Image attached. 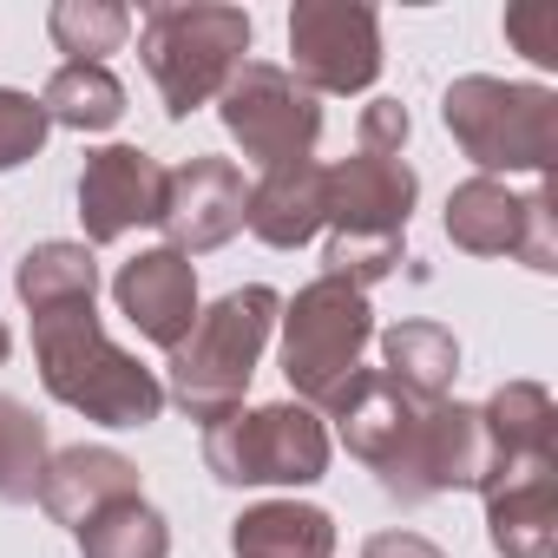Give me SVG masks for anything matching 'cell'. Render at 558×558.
<instances>
[{"label":"cell","mask_w":558,"mask_h":558,"mask_svg":"<svg viewBox=\"0 0 558 558\" xmlns=\"http://www.w3.org/2000/svg\"><path fill=\"white\" fill-rule=\"evenodd\" d=\"M34 362L40 388L99 427H151L165 414V381L99 329V303L34 316Z\"/></svg>","instance_id":"cell-1"},{"label":"cell","mask_w":558,"mask_h":558,"mask_svg":"<svg viewBox=\"0 0 558 558\" xmlns=\"http://www.w3.org/2000/svg\"><path fill=\"white\" fill-rule=\"evenodd\" d=\"M276 316H283V296L269 283H243L230 296H217L210 310H197L191 336L171 349V381L165 395L191 414V421H223L230 408H243L256 362L276 336Z\"/></svg>","instance_id":"cell-2"},{"label":"cell","mask_w":558,"mask_h":558,"mask_svg":"<svg viewBox=\"0 0 558 558\" xmlns=\"http://www.w3.org/2000/svg\"><path fill=\"white\" fill-rule=\"evenodd\" d=\"M256 21L223 0H165L145 8L138 21V53L145 73L165 99V119H191L197 106H217V93L230 86V73L250 60Z\"/></svg>","instance_id":"cell-3"},{"label":"cell","mask_w":558,"mask_h":558,"mask_svg":"<svg viewBox=\"0 0 558 558\" xmlns=\"http://www.w3.org/2000/svg\"><path fill=\"white\" fill-rule=\"evenodd\" d=\"M276 336H283V375H290L296 401L329 421L362 375V349L375 342L368 290L342 283V276H316V283H303L283 303Z\"/></svg>","instance_id":"cell-4"},{"label":"cell","mask_w":558,"mask_h":558,"mask_svg":"<svg viewBox=\"0 0 558 558\" xmlns=\"http://www.w3.org/2000/svg\"><path fill=\"white\" fill-rule=\"evenodd\" d=\"M440 119L453 145L480 165V178H499V171H532L538 184L551 178V158H558V93L551 86L460 73L440 93Z\"/></svg>","instance_id":"cell-5"},{"label":"cell","mask_w":558,"mask_h":558,"mask_svg":"<svg viewBox=\"0 0 558 558\" xmlns=\"http://www.w3.org/2000/svg\"><path fill=\"white\" fill-rule=\"evenodd\" d=\"M329 421L303 401L230 408L204 427V466L223 486H316L329 473Z\"/></svg>","instance_id":"cell-6"},{"label":"cell","mask_w":558,"mask_h":558,"mask_svg":"<svg viewBox=\"0 0 558 558\" xmlns=\"http://www.w3.org/2000/svg\"><path fill=\"white\" fill-rule=\"evenodd\" d=\"M217 119H223L230 145L250 165H263V171L310 165L316 158V138H323L316 93H303L290 80V66H276V60H243L230 73V86L217 93Z\"/></svg>","instance_id":"cell-7"},{"label":"cell","mask_w":558,"mask_h":558,"mask_svg":"<svg viewBox=\"0 0 558 558\" xmlns=\"http://www.w3.org/2000/svg\"><path fill=\"white\" fill-rule=\"evenodd\" d=\"M375 480L401 506H427L440 493H480L493 480V440H486L480 408H466V401H421L414 427L401 434L395 460Z\"/></svg>","instance_id":"cell-8"},{"label":"cell","mask_w":558,"mask_h":558,"mask_svg":"<svg viewBox=\"0 0 558 558\" xmlns=\"http://www.w3.org/2000/svg\"><path fill=\"white\" fill-rule=\"evenodd\" d=\"M381 21L362 0H296L290 8V80L303 93H368L381 80Z\"/></svg>","instance_id":"cell-9"},{"label":"cell","mask_w":558,"mask_h":558,"mask_svg":"<svg viewBox=\"0 0 558 558\" xmlns=\"http://www.w3.org/2000/svg\"><path fill=\"white\" fill-rule=\"evenodd\" d=\"M243 204H250V184L230 158H184L165 171V210H158V230H165V250L178 256H210L223 250L236 230H243Z\"/></svg>","instance_id":"cell-10"},{"label":"cell","mask_w":558,"mask_h":558,"mask_svg":"<svg viewBox=\"0 0 558 558\" xmlns=\"http://www.w3.org/2000/svg\"><path fill=\"white\" fill-rule=\"evenodd\" d=\"M158 210H165V165L145 145H99V151H86V165H80L86 250L158 223Z\"/></svg>","instance_id":"cell-11"},{"label":"cell","mask_w":558,"mask_h":558,"mask_svg":"<svg viewBox=\"0 0 558 558\" xmlns=\"http://www.w3.org/2000/svg\"><path fill=\"white\" fill-rule=\"evenodd\" d=\"M486 493V538L499 558H558V453L499 460Z\"/></svg>","instance_id":"cell-12"},{"label":"cell","mask_w":558,"mask_h":558,"mask_svg":"<svg viewBox=\"0 0 558 558\" xmlns=\"http://www.w3.org/2000/svg\"><path fill=\"white\" fill-rule=\"evenodd\" d=\"M112 303H119V316L151 342V349H178L184 336H191V323H197V263L191 256H178V250H138L132 263H119V276H112Z\"/></svg>","instance_id":"cell-13"},{"label":"cell","mask_w":558,"mask_h":558,"mask_svg":"<svg viewBox=\"0 0 558 558\" xmlns=\"http://www.w3.org/2000/svg\"><path fill=\"white\" fill-rule=\"evenodd\" d=\"M421 178L408 158H336L329 165V236H408Z\"/></svg>","instance_id":"cell-14"},{"label":"cell","mask_w":558,"mask_h":558,"mask_svg":"<svg viewBox=\"0 0 558 558\" xmlns=\"http://www.w3.org/2000/svg\"><path fill=\"white\" fill-rule=\"evenodd\" d=\"M119 499H145V480L119 447H60L40 473V506L66 532H80L86 519H99Z\"/></svg>","instance_id":"cell-15"},{"label":"cell","mask_w":558,"mask_h":558,"mask_svg":"<svg viewBox=\"0 0 558 558\" xmlns=\"http://www.w3.org/2000/svg\"><path fill=\"white\" fill-rule=\"evenodd\" d=\"M329 223V165H283V171H263L250 184L243 204V230L269 250H303L316 230Z\"/></svg>","instance_id":"cell-16"},{"label":"cell","mask_w":558,"mask_h":558,"mask_svg":"<svg viewBox=\"0 0 558 558\" xmlns=\"http://www.w3.org/2000/svg\"><path fill=\"white\" fill-rule=\"evenodd\" d=\"M230 558H336V519L310 499H263L230 519Z\"/></svg>","instance_id":"cell-17"},{"label":"cell","mask_w":558,"mask_h":558,"mask_svg":"<svg viewBox=\"0 0 558 558\" xmlns=\"http://www.w3.org/2000/svg\"><path fill=\"white\" fill-rule=\"evenodd\" d=\"M525 210H532V191H506V178H466L447 191V236L453 250L466 256H519L525 243Z\"/></svg>","instance_id":"cell-18"},{"label":"cell","mask_w":558,"mask_h":558,"mask_svg":"<svg viewBox=\"0 0 558 558\" xmlns=\"http://www.w3.org/2000/svg\"><path fill=\"white\" fill-rule=\"evenodd\" d=\"M14 296L27 303V316L99 303V263H93V250H86V243L47 236V243H34V250L14 263Z\"/></svg>","instance_id":"cell-19"},{"label":"cell","mask_w":558,"mask_h":558,"mask_svg":"<svg viewBox=\"0 0 558 558\" xmlns=\"http://www.w3.org/2000/svg\"><path fill=\"white\" fill-rule=\"evenodd\" d=\"M480 421H486V440H493V466L558 453V401H551L545 381H499L486 395Z\"/></svg>","instance_id":"cell-20"},{"label":"cell","mask_w":558,"mask_h":558,"mask_svg":"<svg viewBox=\"0 0 558 558\" xmlns=\"http://www.w3.org/2000/svg\"><path fill=\"white\" fill-rule=\"evenodd\" d=\"M381 375L401 388V395H414V401H447L453 395V375H460V342H453V329H440V323H395L388 336H381Z\"/></svg>","instance_id":"cell-21"},{"label":"cell","mask_w":558,"mask_h":558,"mask_svg":"<svg viewBox=\"0 0 558 558\" xmlns=\"http://www.w3.org/2000/svg\"><path fill=\"white\" fill-rule=\"evenodd\" d=\"M40 112L47 125H66V132H112L125 119V86L112 80V66H60L47 86H40Z\"/></svg>","instance_id":"cell-22"},{"label":"cell","mask_w":558,"mask_h":558,"mask_svg":"<svg viewBox=\"0 0 558 558\" xmlns=\"http://www.w3.org/2000/svg\"><path fill=\"white\" fill-rule=\"evenodd\" d=\"M80 558H171V519L151 499H119L80 532Z\"/></svg>","instance_id":"cell-23"},{"label":"cell","mask_w":558,"mask_h":558,"mask_svg":"<svg viewBox=\"0 0 558 558\" xmlns=\"http://www.w3.org/2000/svg\"><path fill=\"white\" fill-rule=\"evenodd\" d=\"M53 460V440H47V421L14 401V395H0V499L8 506H27L40 499V473Z\"/></svg>","instance_id":"cell-24"},{"label":"cell","mask_w":558,"mask_h":558,"mask_svg":"<svg viewBox=\"0 0 558 558\" xmlns=\"http://www.w3.org/2000/svg\"><path fill=\"white\" fill-rule=\"evenodd\" d=\"M47 34H53L60 53H73V66H106V53L125 47L132 14L119 8V0H60V8L47 14Z\"/></svg>","instance_id":"cell-25"},{"label":"cell","mask_w":558,"mask_h":558,"mask_svg":"<svg viewBox=\"0 0 558 558\" xmlns=\"http://www.w3.org/2000/svg\"><path fill=\"white\" fill-rule=\"evenodd\" d=\"M401 250H408V236H329V250H323L329 269L323 276H342V283L368 290V283L401 269Z\"/></svg>","instance_id":"cell-26"},{"label":"cell","mask_w":558,"mask_h":558,"mask_svg":"<svg viewBox=\"0 0 558 558\" xmlns=\"http://www.w3.org/2000/svg\"><path fill=\"white\" fill-rule=\"evenodd\" d=\"M47 132H53V125H47V112H40L34 93L0 86V171H21L27 158H40Z\"/></svg>","instance_id":"cell-27"},{"label":"cell","mask_w":558,"mask_h":558,"mask_svg":"<svg viewBox=\"0 0 558 558\" xmlns=\"http://www.w3.org/2000/svg\"><path fill=\"white\" fill-rule=\"evenodd\" d=\"M355 132H362V151H375V158H401V145H408V132H414V119H408V106H401V99H368Z\"/></svg>","instance_id":"cell-28"},{"label":"cell","mask_w":558,"mask_h":558,"mask_svg":"<svg viewBox=\"0 0 558 558\" xmlns=\"http://www.w3.org/2000/svg\"><path fill=\"white\" fill-rule=\"evenodd\" d=\"M519 263L551 276L558 269V236H551V178L532 191V210H525V243H519Z\"/></svg>","instance_id":"cell-29"},{"label":"cell","mask_w":558,"mask_h":558,"mask_svg":"<svg viewBox=\"0 0 558 558\" xmlns=\"http://www.w3.org/2000/svg\"><path fill=\"white\" fill-rule=\"evenodd\" d=\"M506 40H519L532 66H558V34H551V8H512V14H506Z\"/></svg>","instance_id":"cell-30"},{"label":"cell","mask_w":558,"mask_h":558,"mask_svg":"<svg viewBox=\"0 0 558 558\" xmlns=\"http://www.w3.org/2000/svg\"><path fill=\"white\" fill-rule=\"evenodd\" d=\"M362 558H447L427 532H375L368 545H362Z\"/></svg>","instance_id":"cell-31"},{"label":"cell","mask_w":558,"mask_h":558,"mask_svg":"<svg viewBox=\"0 0 558 558\" xmlns=\"http://www.w3.org/2000/svg\"><path fill=\"white\" fill-rule=\"evenodd\" d=\"M14 355V336H8V323H0V362H8Z\"/></svg>","instance_id":"cell-32"}]
</instances>
